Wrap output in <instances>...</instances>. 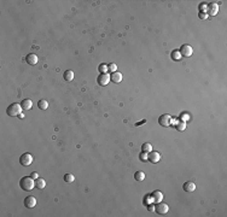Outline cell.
I'll return each mask as SVG.
<instances>
[{
  "mask_svg": "<svg viewBox=\"0 0 227 217\" xmlns=\"http://www.w3.org/2000/svg\"><path fill=\"white\" fill-rule=\"evenodd\" d=\"M19 186H21V188L23 191H28V192L34 190V187H36L35 182H34V179H33V177H30V176L22 177L21 181H19Z\"/></svg>",
  "mask_w": 227,
  "mask_h": 217,
  "instance_id": "obj_1",
  "label": "cell"
},
{
  "mask_svg": "<svg viewBox=\"0 0 227 217\" xmlns=\"http://www.w3.org/2000/svg\"><path fill=\"white\" fill-rule=\"evenodd\" d=\"M22 106L21 104H17V103H13L11 105H8V107L6 108V113L10 116V117H17L22 113Z\"/></svg>",
  "mask_w": 227,
  "mask_h": 217,
  "instance_id": "obj_2",
  "label": "cell"
},
{
  "mask_svg": "<svg viewBox=\"0 0 227 217\" xmlns=\"http://www.w3.org/2000/svg\"><path fill=\"white\" fill-rule=\"evenodd\" d=\"M33 156L30 153H23L21 157H19V163H21L22 166H29L33 163Z\"/></svg>",
  "mask_w": 227,
  "mask_h": 217,
  "instance_id": "obj_3",
  "label": "cell"
},
{
  "mask_svg": "<svg viewBox=\"0 0 227 217\" xmlns=\"http://www.w3.org/2000/svg\"><path fill=\"white\" fill-rule=\"evenodd\" d=\"M172 123H173V120H172V116L169 115H162L158 118V124L162 127H170Z\"/></svg>",
  "mask_w": 227,
  "mask_h": 217,
  "instance_id": "obj_4",
  "label": "cell"
},
{
  "mask_svg": "<svg viewBox=\"0 0 227 217\" xmlns=\"http://www.w3.org/2000/svg\"><path fill=\"white\" fill-rule=\"evenodd\" d=\"M168 210H169V206L167 204H164V203H162V202L157 203L156 206H155V211L158 215H165L167 212H168Z\"/></svg>",
  "mask_w": 227,
  "mask_h": 217,
  "instance_id": "obj_5",
  "label": "cell"
},
{
  "mask_svg": "<svg viewBox=\"0 0 227 217\" xmlns=\"http://www.w3.org/2000/svg\"><path fill=\"white\" fill-rule=\"evenodd\" d=\"M179 52H180V54H181L182 57L189 58V57H191L192 53H193V48H192L190 45H182V46L180 47Z\"/></svg>",
  "mask_w": 227,
  "mask_h": 217,
  "instance_id": "obj_6",
  "label": "cell"
},
{
  "mask_svg": "<svg viewBox=\"0 0 227 217\" xmlns=\"http://www.w3.org/2000/svg\"><path fill=\"white\" fill-rule=\"evenodd\" d=\"M219 11V5L216 3H210L206 5V8H205V12L206 15H210V16H215Z\"/></svg>",
  "mask_w": 227,
  "mask_h": 217,
  "instance_id": "obj_7",
  "label": "cell"
},
{
  "mask_svg": "<svg viewBox=\"0 0 227 217\" xmlns=\"http://www.w3.org/2000/svg\"><path fill=\"white\" fill-rule=\"evenodd\" d=\"M147 161L156 164V163H158L161 161V154L158 152H156V151H151L149 152V154H147Z\"/></svg>",
  "mask_w": 227,
  "mask_h": 217,
  "instance_id": "obj_8",
  "label": "cell"
},
{
  "mask_svg": "<svg viewBox=\"0 0 227 217\" xmlns=\"http://www.w3.org/2000/svg\"><path fill=\"white\" fill-rule=\"evenodd\" d=\"M97 82H98V85H99V86L104 87V86H106L107 83L110 82V76L107 74H100L99 76H98V78H97Z\"/></svg>",
  "mask_w": 227,
  "mask_h": 217,
  "instance_id": "obj_9",
  "label": "cell"
},
{
  "mask_svg": "<svg viewBox=\"0 0 227 217\" xmlns=\"http://www.w3.org/2000/svg\"><path fill=\"white\" fill-rule=\"evenodd\" d=\"M35 205H36V199H35V197L29 195V197H27V198L24 199V206H25V208L32 209V208H34Z\"/></svg>",
  "mask_w": 227,
  "mask_h": 217,
  "instance_id": "obj_10",
  "label": "cell"
},
{
  "mask_svg": "<svg viewBox=\"0 0 227 217\" xmlns=\"http://www.w3.org/2000/svg\"><path fill=\"white\" fill-rule=\"evenodd\" d=\"M151 199H152V202L153 203H160V202H162V199H163V193L162 192H160V191H155V192H152V194H151Z\"/></svg>",
  "mask_w": 227,
  "mask_h": 217,
  "instance_id": "obj_11",
  "label": "cell"
},
{
  "mask_svg": "<svg viewBox=\"0 0 227 217\" xmlns=\"http://www.w3.org/2000/svg\"><path fill=\"white\" fill-rule=\"evenodd\" d=\"M25 61H27V63H28V64H30V65H35V64L39 62V58H37V56H36V54L30 53V54H28V56L25 57Z\"/></svg>",
  "mask_w": 227,
  "mask_h": 217,
  "instance_id": "obj_12",
  "label": "cell"
},
{
  "mask_svg": "<svg viewBox=\"0 0 227 217\" xmlns=\"http://www.w3.org/2000/svg\"><path fill=\"white\" fill-rule=\"evenodd\" d=\"M182 188H184V191H185V192L191 193V192H193V191L196 190V185H194L193 182H191V181H187V182H185V183H184Z\"/></svg>",
  "mask_w": 227,
  "mask_h": 217,
  "instance_id": "obj_13",
  "label": "cell"
},
{
  "mask_svg": "<svg viewBox=\"0 0 227 217\" xmlns=\"http://www.w3.org/2000/svg\"><path fill=\"white\" fill-rule=\"evenodd\" d=\"M110 81L115 82V83H120L122 81V74L121 73H118V71H115L111 74L110 76Z\"/></svg>",
  "mask_w": 227,
  "mask_h": 217,
  "instance_id": "obj_14",
  "label": "cell"
},
{
  "mask_svg": "<svg viewBox=\"0 0 227 217\" xmlns=\"http://www.w3.org/2000/svg\"><path fill=\"white\" fill-rule=\"evenodd\" d=\"M21 106H22L23 110H30L32 106H33V103L30 99H23L21 103Z\"/></svg>",
  "mask_w": 227,
  "mask_h": 217,
  "instance_id": "obj_15",
  "label": "cell"
},
{
  "mask_svg": "<svg viewBox=\"0 0 227 217\" xmlns=\"http://www.w3.org/2000/svg\"><path fill=\"white\" fill-rule=\"evenodd\" d=\"M35 186L39 190H44L46 187V181L44 179H41V177H39V179H36V181H35Z\"/></svg>",
  "mask_w": 227,
  "mask_h": 217,
  "instance_id": "obj_16",
  "label": "cell"
},
{
  "mask_svg": "<svg viewBox=\"0 0 227 217\" xmlns=\"http://www.w3.org/2000/svg\"><path fill=\"white\" fill-rule=\"evenodd\" d=\"M74 71L73 70H66L65 73H64V80L65 81H71V80H74Z\"/></svg>",
  "mask_w": 227,
  "mask_h": 217,
  "instance_id": "obj_17",
  "label": "cell"
},
{
  "mask_svg": "<svg viewBox=\"0 0 227 217\" xmlns=\"http://www.w3.org/2000/svg\"><path fill=\"white\" fill-rule=\"evenodd\" d=\"M37 107L40 108V110H46V108L48 107V103L46 100L41 99V100H39V103H37Z\"/></svg>",
  "mask_w": 227,
  "mask_h": 217,
  "instance_id": "obj_18",
  "label": "cell"
},
{
  "mask_svg": "<svg viewBox=\"0 0 227 217\" xmlns=\"http://www.w3.org/2000/svg\"><path fill=\"white\" fill-rule=\"evenodd\" d=\"M141 151H144V152H151L152 151V146H151V144H149V142H145V144H143V146H141Z\"/></svg>",
  "mask_w": 227,
  "mask_h": 217,
  "instance_id": "obj_19",
  "label": "cell"
},
{
  "mask_svg": "<svg viewBox=\"0 0 227 217\" xmlns=\"http://www.w3.org/2000/svg\"><path fill=\"white\" fill-rule=\"evenodd\" d=\"M134 179H135L136 181H143V180L145 179V174H144L143 171H136V173L134 174Z\"/></svg>",
  "mask_w": 227,
  "mask_h": 217,
  "instance_id": "obj_20",
  "label": "cell"
},
{
  "mask_svg": "<svg viewBox=\"0 0 227 217\" xmlns=\"http://www.w3.org/2000/svg\"><path fill=\"white\" fill-rule=\"evenodd\" d=\"M170 56H172V59H173V61H180V58H181V54H180L179 50L173 51Z\"/></svg>",
  "mask_w": 227,
  "mask_h": 217,
  "instance_id": "obj_21",
  "label": "cell"
},
{
  "mask_svg": "<svg viewBox=\"0 0 227 217\" xmlns=\"http://www.w3.org/2000/svg\"><path fill=\"white\" fill-rule=\"evenodd\" d=\"M74 180H75V176L74 175H71V174H65L64 175V181L65 182L71 183V182H74Z\"/></svg>",
  "mask_w": 227,
  "mask_h": 217,
  "instance_id": "obj_22",
  "label": "cell"
},
{
  "mask_svg": "<svg viewBox=\"0 0 227 217\" xmlns=\"http://www.w3.org/2000/svg\"><path fill=\"white\" fill-rule=\"evenodd\" d=\"M147 152H144V151H141V153L139 154V159L141 161V162H146L147 161Z\"/></svg>",
  "mask_w": 227,
  "mask_h": 217,
  "instance_id": "obj_23",
  "label": "cell"
},
{
  "mask_svg": "<svg viewBox=\"0 0 227 217\" xmlns=\"http://www.w3.org/2000/svg\"><path fill=\"white\" fill-rule=\"evenodd\" d=\"M99 71H100V74H107V65L100 64L99 65Z\"/></svg>",
  "mask_w": 227,
  "mask_h": 217,
  "instance_id": "obj_24",
  "label": "cell"
},
{
  "mask_svg": "<svg viewBox=\"0 0 227 217\" xmlns=\"http://www.w3.org/2000/svg\"><path fill=\"white\" fill-rule=\"evenodd\" d=\"M117 70V66H116V64H114V63H111V64H109L107 65V71H111V73H115Z\"/></svg>",
  "mask_w": 227,
  "mask_h": 217,
  "instance_id": "obj_25",
  "label": "cell"
},
{
  "mask_svg": "<svg viewBox=\"0 0 227 217\" xmlns=\"http://www.w3.org/2000/svg\"><path fill=\"white\" fill-rule=\"evenodd\" d=\"M198 17L202 18V19H205L206 17H208V15H206L205 12H199V13H198Z\"/></svg>",
  "mask_w": 227,
  "mask_h": 217,
  "instance_id": "obj_26",
  "label": "cell"
},
{
  "mask_svg": "<svg viewBox=\"0 0 227 217\" xmlns=\"http://www.w3.org/2000/svg\"><path fill=\"white\" fill-rule=\"evenodd\" d=\"M30 177H33L34 180H36V179H39V174L34 171V173H32V174H30Z\"/></svg>",
  "mask_w": 227,
  "mask_h": 217,
  "instance_id": "obj_27",
  "label": "cell"
},
{
  "mask_svg": "<svg viewBox=\"0 0 227 217\" xmlns=\"http://www.w3.org/2000/svg\"><path fill=\"white\" fill-rule=\"evenodd\" d=\"M144 123H146V120H143V121H140V122L135 123V127H139V125H141V124H144Z\"/></svg>",
  "mask_w": 227,
  "mask_h": 217,
  "instance_id": "obj_28",
  "label": "cell"
},
{
  "mask_svg": "<svg viewBox=\"0 0 227 217\" xmlns=\"http://www.w3.org/2000/svg\"><path fill=\"white\" fill-rule=\"evenodd\" d=\"M147 210H149V211H153L155 210V206L152 205V206H147Z\"/></svg>",
  "mask_w": 227,
  "mask_h": 217,
  "instance_id": "obj_29",
  "label": "cell"
}]
</instances>
